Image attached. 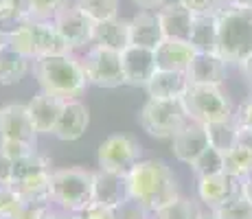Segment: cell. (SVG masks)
I'll list each match as a JSON object with an SVG mask.
<instances>
[{"mask_svg": "<svg viewBox=\"0 0 252 219\" xmlns=\"http://www.w3.org/2000/svg\"><path fill=\"white\" fill-rule=\"evenodd\" d=\"M220 22V42L217 53L228 64H241L252 55V9L228 2L217 9Z\"/></svg>", "mask_w": 252, "mask_h": 219, "instance_id": "7a4b0ae2", "label": "cell"}, {"mask_svg": "<svg viewBox=\"0 0 252 219\" xmlns=\"http://www.w3.org/2000/svg\"><path fill=\"white\" fill-rule=\"evenodd\" d=\"M250 171H252V152L237 143L235 147L226 152V173L244 178Z\"/></svg>", "mask_w": 252, "mask_h": 219, "instance_id": "1f68e13d", "label": "cell"}, {"mask_svg": "<svg viewBox=\"0 0 252 219\" xmlns=\"http://www.w3.org/2000/svg\"><path fill=\"white\" fill-rule=\"evenodd\" d=\"M66 0H31L29 16H31V20H53L57 9Z\"/></svg>", "mask_w": 252, "mask_h": 219, "instance_id": "74e56055", "label": "cell"}, {"mask_svg": "<svg viewBox=\"0 0 252 219\" xmlns=\"http://www.w3.org/2000/svg\"><path fill=\"white\" fill-rule=\"evenodd\" d=\"M127 197H129L127 175L103 171V169H99L94 173V202L108 204V206L114 208Z\"/></svg>", "mask_w": 252, "mask_h": 219, "instance_id": "44dd1931", "label": "cell"}, {"mask_svg": "<svg viewBox=\"0 0 252 219\" xmlns=\"http://www.w3.org/2000/svg\"><path fill=\"white\" fill-rule=\"evenodd\" d=\"M191 167L197 178H208V175L224 173L226 171V154L220 152L217 147H213V145H208Z\"/></svg>", "mask_w": 252, "mask_h": 219, "instance_id": "4316f807", "label": "cell"}, {"mask_svg": "<svg viewBox=\"0 0 252 219\" xmlns=\"http://www.w3.org/2000/svg\"><path fill=\"white\" fill-rule=\"evenodd\" d=\"M191 86L187 72L182 70H156L145 86L152 99H180Z\"/></svg>", "mask_w": 252, "mask_h": 219, "instance_id": "603a6c76", "label": "cell"}, {"mask_svg": "<svg viewBox=\"0 0 252 219\" xmlns=\"http://www.w3.org/2000/svg\"><path fill=\"white\" fill-rule=\"evenodd\" d=\"M123 72H125V84L127 86H147L149 79L154 77V72L158 70L156 64V51L154 48H145L129 44L123 53Z\"/></svg>", "mask_w": 252, "mask_h": 219, "instance_id": "8fae6325", "label": "cell"}, {"mask_svg": "<svg viewBox=\"0 0 252 219\" xmlns=\"http://www.w3.org/2000/svg\"><path fill=\"white\" fill-rule=\"evenodd\" d=\"M46 169H48L46 160L40 158L37 154H33V156H29V158H22V160H18V162H13V182L22 180V178H29V175H35L40 171H46Z\"/></svg>", "mask_w": 252, "mask_h": 219, "instance_id": "e575fe53", "label": "cell"}, {"mask_svg": "<svg viewBox=\"0 0 252 219\" xmlns=\"http://www.w3.org/2000/svg\"><path fill=\"white\" fill-rule=\"evenodd\" d=\"M184 7L193 13V16H200V13H215L220 9V0H180Z\"/></svg>", "mask_w": 252, "mask_h": 219, "instance_id": "60d3db41", "label": "cell"}, {"mask_svg": "<svg viewBox=\"0 0 252 219\" xmlns=\"http://www.w3.org/2000/svg\"><path fill=\"white\" fill-rule=\"evenodd\" d=\"M72 219H84V217H81V215H77V217H72Z\"/></svg>", "mask_w": 252, "mask_h": 219, "instance_id": "11a10c76", "label": "cell"}, {"mask_svg": "<svg viewBox=\"0 0 252 219\" xmlns=\"http://www.w3.org/2000/svg\"><path fill=\"white\" fill-rule=\"evenodd\" d=\"M228 62L220 53H195L187 68V77L191 84H215L220 86L226 79Z\"/></svg>", "mask_w": 252, "mask_h": 219, "instance_id": "e0dca14e", "label": "cell"}, {"mask_svg": "<svg viewBox=\"0 0 252 219\" xmlns=\"http://www.w3.org/2000/svg\"><path fill=\"white\" fill-rule=\"evenodd\" d=\"M241 193L252 202V171L248 175H244V180H241Z\"/></svg>", "mask_w": 252, "mask_h": 219, "instance_id": "f6af8a7d", "label": "cell"}, {"mask_svg": "<svg viewBox=\"0 0 252 219\" xmlns=\"http://www.w3.org/2000/svg\"><path fill=\"white\" fill-rule=\"evenodd\" d=\"M239 68H241V72H244V75H246V77H248V79L252 81V55L246 57V60L239 64Z\"/></svg>", "mask_w": 252, "mask_h": 219, "instance_id": "7dc6e473", "label": "cell"}, {"mask_svg": "<svg viewBox=\"0 0 252 219\" xmlns=\"http://www.w3.org/2000/svg\"><path fill=\"white\" fill-rule=\"evenodd\" d=\"M217 42H220L217 11L193 16V27H191L189 44H191L197 53H217Z\"/></svg>", "mask_w": 252, "mask_h": 219, "instance_id": "cb8c5ba5", "label": "cell"}, {"mask_svg": "<svg viewBox=\"0 0 252 219\" xmlns=\"http://www.w3.org/2000/svg\"><path fill=\"white\" fill-rule=\"evenodd\" d=\"M204 127H206V134H208V143L224 154L239 143V123L232 119L206 123Z\"/></svg>", "mask_w": 252, "mask_h": 219, "instance_id": "484cf974", "label": "cell"}, {"mask_svg": "<svg viewBox=\"0 0 252 219\" xmlns=\"http://www.w3.org/2000/svg\"><path fill=\"white\" fill-rule=\"evenodd\" d=\"M9 2H11V0H0V11H2L4 7H9Z\"/></svg>", "mask_w": 252, "mask_h": 219, "instance_id": "f5cc1de1", "label": "cell"}, {"mask_svg": "<svg viewBox=\"0 0 252 219\" xmlns=\"http://www.w3.org/2000/svg\"><path fill=\"white\" fill-rule=\"evenodd\" d=\"M51 219H64V217H57V215H51Z\"/></svg>", "mask_w": 252, "mask_h": 219, "instance_id": "db71d44e", "label": "cell"}, {"mask_svg": "<svg viewBox=\"0 0 252 219\" xmlns=\"http://www.w3.org/2000/svg\"><path fill=\"white\" fill-rule=\"evenodd\" d=\"M13 188L24 197V199H35V197H48V188H51V171H40L29 178L16 180Z\"/></svg>", "mask_w": 252, "mask_h": 219, "instance_id": "83f0119b", "label": "cell"}, {"mask_svg": "<svg viewBox=\"0 0 252 219\" xmlns=\"http://www.w3.org/2000/svg\"><path fill=\"white\" fill-rule=\"evenodd\" d=\"M114 215L116 219H149V208L140 199L129 195L119 206H114Z\"/></svg>", "mask_w": 252, "mask_h": 219, "instance_id": "d590c367", "label": "cell"}, {"mask_svg": "<svg viewBox=\"0 0 252 219\" xmlns=\"http://www.w3.org/2000/svg\"><path fill=\"white\" fill-rule=\"evenodd\" d=\"M200 206L189 197H176L156 211V219H200Z\"/></svg>", "mask_w": 252, "mask_h": 219, "instance_id": "f1b7e54d", "label": "cell"}, {"mask_svg": "<svg viewBox=\"0 0 252 219\" xmlns=\"http://www.w3.org/2000/svg\"><path fill=\"white\" fill-rule=\"evenodd\" d=\"M92 44L123 53L125 48L132 44L129 20H121V18L114 16V18H110V20L94 22V29H92Z\"/></svg>", "mask_w": 252, "mask_h": 219, "instance_id": "d6986e66", "label": "cell"}, {"mask_svg": "<svg viewBox=\"0 0 252 219\" xmlns=\"http://www.w3.org/2000/svg\"><path fill=\"white\" fill-rule=\"evenodd\" d=\"M22 195L13 188V184H0V219H13L22 204Z\"/></svg>", "mask_w": 252, "mask_h": 219, "instance_id": "836d02e7", "label": "cell"}, {"mask_svg": "<svg viewBox=\"0 0 252 219\" xmlns=\"http://www.w3.org/2000/svg\"><path fill=\"white\" fill-rule=\"evenodd\" d=\"M191 121L180 99H149L138 114L140 127L154 138H173Z\"/></svg>", "mask_w": 252, "mask_h": 219, "instance_id": "8992f818", "label": "cell"}, {"mask_svg": "<svg viewBox=\"0 0 252 219\" xmlns=\"http://www.w3.org/2000/svg\"><path fill=\"white\" fill-rule=\"evenodd\" d=\"M226 2H232V4H239V7L252 9V0H226Z\"/></svg>", "mask_w": 252, "mask_h": 219, "instance_id": "681fc988", "label": "cell"}, {"mask_svg": "<svg viewBox=\"0 0 252 219\" xmlns=\"http://www.w3.org/2000/svg\"><path fill=\"white\" fill-rule=\"evenodd\" d=\"M200 219H220L215 215V213H211V215H200Z\"/></svg>", "mask_w": 252, "mask_h": 219, "instance_id": "816d5d0a", "label": "cell"}, {"mask_svg": "<svg viewBox=\"0 0 252 219\" xmlns=\"http://www.w3.org/2000/svg\"><path fill=\"white\" fill-rule=\"evenodd\" d=\"M239 145H244L246 149H250L252 152V129L239 127Z\"/></svg>", "mask_w": 252, "mask_h": 219, "instance_id": "ee69618b", "label": "cell"}, {"mask_svg": "<svg viewBox=\"0 0 252 219\" xmlns=\"http://www.w3.org/2000/svg\"><path fill=\"white\" fill-rule=\"evenodd\" d=\"M182 103L191 121L197 123H215L232 119V105L228 96L215 84H191L182 94Z\"/></svg>", "mask_w": 252, "mask_h": 219, "instance_id": "52a82bcc", "label": "cell"}, {"mask_svg": "<svg viewBox=\"0 0 252 219\" xmlns=\"http://www.w3.org/2000/svg\"><path fill=\"white\" fill-rule=\"evenodd\" d=\"M208 145L211 143H208V134H206L204 123L189 121V123L173 136V156L184 164H193Z\"/></svg>", "mask_w": 252, "mask_h": 219, "instance_id": "4fadbf2b", "label": "cell"}, {"mask_svg": "<svg viewBox=\"0 0 252 219\" xmlns=\"http://www.w3.org/2000/svg\"><path fill=\"white\" fill-rule=\"evenodd\" d=\"M134 2H136L138 7H143V9H154V7H160L164 0H134Z\"/></svg>", "mask_w": 252, "mask_h": 219, "instance_id": "c3c4849f", "label": "cell"}, {"mask_svg": "<svg viewBox=\"0 0 252 219\" xmlns=\"http://www.w3.org/2000/svg\"><path fill=\"white\" fill-rule=\"evenodd\" d=\"M0 152L7 156V158H11L13 162H18V160L29 158V156L37 154L35 152V145L24 143V140H2V145H0Z\"/></svg>", "mask_w": 252, "mask_h": 219, "instance_id": "f35d334b", "label": "cell"}, {"mask_svg": "<svg viewBox=\"0 0 252 219\" xmlns=\"http://www.w3.org/2000/svg\"><path fill=\"white\" fill-rule=\"evenodd\" d=\"M129 35H132V44L145 48H154L156 51L164 40L162 24L158 13L152 11H140L129 20Z\"/></svg>", "mask_w": 252, "mask_h": 219, "instance_id": "7402d4cb", "label": "cell"}, {"mask_svg": "<svg viewBox=\"0 0 252 219\" xmlns=\"http://www.w3.org/2000/svg\"><path fill=\"white\" fill-rule=\"evenodd\" d=\"M66 99L57 94H51V92H37L31 101H29V114H31L33 127H35L37 134H53L57 125V119H60L62 110H64Z\"/></svg>", "mask_w": 252, "mask_h": 219, "instance_id": "5bb4252c", "label": "cell"}, {"mask_svg": "<svg viewBox=\"0 0 252 219\" xmlns=\"http://www.w3.org/2000/svg\"><path fill=\"white\" fill-rule=\"evenodd\" d=\"M29 20H31V16L18 11V9H13L11 4H9V7H4L2 11H0V31L11 35V33H16L18 29H22Z\"/></svg>", "mask_w": 252, "mask_h": 219, "instance_id": "8d00e7d4", "label": "cell"}, {"mask_svg": "<svg viewBox=\"0 0 252 219\" xmlns=\"http://www.w3.org/2000/svg\"><path fill=\"white\" fill-rule=\"evenodd\" d=\"M138 152H140V147L132 138H127L123 134H116V136L105 138L99 145L96 160H99V167L103 171L127 175L134 169V164L138 162Z\"/></svg>", "mask_w": 252, "mask_h": 219, "instance_id": "9c48e42d", "label": "cell"}, {"mask_svg": "<svg viewBox=\"0 0 252 219\" xmlns=\"http://www.w3.org/2000/svg\"><path fill=\"white\" fill-rule=\"evenodd\" d=\"M9 46L29 60L70 53L68 44L60 35L53 20H29L22 29L9 35Z\"/></svg>", "mask_w": 252, "mask_h": 219, "instance_id": "5b68a950", "label": "cell"}, {"mask_svg": "<svg viewBox=\"0 0 252 219\" xmlns=\"http://www.w3.org/2000/svg\"><path fill=\"white\" fill-rule=\"evenodd\" d=\"M13 182V160L0 152V184Z\"/></svg>", "mask_w": 252, "mask_h": 219, "instance_id": "b9f144b4", "label": "cell"}, {"mask_svg": "<svg viewBox=\"0 0 252 219\" xmlns=\"http://www.w3.org/2000/svg\"><path fill=\"white\" fill-rule=\"evenodd\" d=\"M7 46H9V35L0 31V51H2V48H7Z\"/></svg>", "mask_w": 252, "mask_h": 219, "instance_id": "f907efd6", "label": "cell"}, {"mask_svg": "<svg viewBox=\"0 0 252 219\" xmlns=\"http://www.w3.org/2000/svg\"><path fill=\"white\" fill-rule=\"evenodd\" d=\"M29 68V57H24L22 53L13 51L11 46L0 51V84L2 86H11L18 84Z\"/></svg>", "mask_w": 252, "mask_h": 219, "instance_id": "d4e9b609", "label": "cell"}, {"mask_svg": "<svg viewBox=\"0 0 252 219\" xmlns=\"http://www.w3.org/2000/svg\"><path fill=\"white\" fill-rule=\"evenodd\" d=\"M84 70L90 84L99 88H119L125 84L121 51H112V48L105 46H92L86 53Z\"/></svg>", "mask_w": 252, "mask_h": 219, "instance_id": "ba28073f", "label": "cell"}, {"mask_svg": "<svg viewBox=\"0 0 252 219\" xmlns=\"http://www.w3.org/2000/svg\"><path fill=\"white\" fill-rule=\"evenodd\" d=\"M129 195L140 199L149 211L156 213L178 195V182L171 169L162 160H140L127 173Z\"/></svg>", "mask_w": 252, "mask_h": 219, "instance_id": "6da1fadb", "label": "cell"}, {"mask_svg": "<svg viewBox=\"0 0 252 219\" xmlns=\"http://www.w3.org/2000/svg\"><path fill=\"white\" fill-rule=\"evenodd\" d=\"M37 131L33 127L27 105L13 103L0 110V138L2 140H24L35 145Z\"/></svg>", "mask_w": 252, "mask_h": 219, "instance_id": "7c38bea8", "label": "cell"}, {"mask_svg": "<svg viewBox=\"0 0 252 219\" xmlns=\"http://www.w3.org/2000/svg\"><path fill=\"white\" fill-rule=\"evenodd\" d=\"M81 217L84 219H116L114 208L101 202H92L86 211H81Z\"/></svg>", "mask_w": 252, "mask_h": 219, "instance_id": "ab89813d", "label": "cell"}, {"mask_svg": "<svg viewBox=\"0 0 252 219\" xmlns=\"http://www.w3.org/2000/svg\"><path fill=\"white\" fill-rule=\"evenodd\" d=\"M48 197L66 211H86L94 202V173L79 167L53 171Z\"/></svg>", "mask_w": 252, "mask_h": 219, "instance_id": "277c9868", "label": "cell"}, {"mask_svg": "<svg viewBox=\"0 0 252 219\" xmlns=\"http://www.w3.org/2000/svg\"><path fill=\"white\" fill-rule=\"evenodd\" d=\"M241 180L239 175L232 173H217V175H208V178H200L197 182V191H200L202 202H206L211 208L220 206V204L228 202L230 197L239 195L241 193Z\"/></svg>", "mask_w": 252, "mask_h": 219, "instance_id": "9a60e30c", "label": "cell"}, {"mask_svg": "<svg viewBox=\"0 0 252 219\" xmlns=\"http://www.w3.org/2000/svg\"><path fill=\"white\" fill-rule=\"evenodd\" d=\"M213 213L220 219H252V202L244 193H239V195L230 197L228 202L215 206Z\"/></svg>", "mask_w": 252, "mask_h": 219, "instance_id": "f546056e", "label": "cell"}, {"mask_svg": "<svg viewBox=\"0 0 252 219\" xmlns=\"http://www.w3.org/2000/svg\"><path fill=\"white\" fill-rule=\"evenodd\" d=\"M195 48L184 40H169L164 37L160 46L156 48V64L158 70H182L187 72L191 60L195 57Z\"/></svg>", "mask_w": 252, "mask_h": 219, "instance_id": "ffe728a7", "label": "cell"}, {"mask_svg": "<svg viewBox=\"0 0 252 219\" xmlns=\"http://www.w3.org/2000/svg\"><path fill=\"white\" fill-rule=\"evenodd\" d=\"M53 24L60 31V35L64 37V42L68 44V48H79L86 46V44L92 42V29H94V22L86 16L79 9V4H68L64 2L60 9H57L55 18H53Z\"/></svg>", "mask_w": 252, "mask_h": 219, "instance_id": "30bf717a", "label": "cell"}, {"mask_svg": "<svg viewBox=\"0 0 252 219\" xmlns=\"http://www.w3.org/2000/svg\"><path fill=\"white\" fill-rule=\"evenodd\" d=\"M35 77L44 92L57 94L66 101L79 94L88 81L84 64L75 60L70 53H60V55L35 60Z\"/></svg>", "mask_w": 252, "mask_h": 219, "instance_id": "3957f363", "label": "cell"}, {"mask_svg": "<svg viewBox=\"0 0 252 219\" xmlns=\"http://www.w3.org/2000/svg\"><path fill=\"white\" fill-rule=\"evenodd\" d=\"M237 123H239V127L252 129V99L239 110V114H237Z\"/></svg>", "mask_w": 252, "mask_h": 219, "instance_id": "7bdbcfd3", "label": "cell"}, {"mask_svg": "<svg viewBox=\"0 0 252 219\" xmlns=\"http://www.w3.org/2000/svg\"><path fill=\"white\" fill-rule=\"evenodd\" d=\"M11 4L13 9H18V11H22V13H27L29 16V7H31V0H11Z\"/></svg>", "mask_w": 252, "mask_h": 219, "instance_id": "bcb514c9", "label": "cell"}, {"mask_svg": "<svg viewBox=\"0 0 252 219\" xmlns=\"http://www.w3.org/2000/svg\"><path fill=\"white\" fill-rule=\"evenodd\" d=\"M75 2L92 22L110 20L119 11V0H75Z\"/></svg>", "mask_w": 252, "mask_h": 219, "instance_id": "4dcf8cb0", "label": "cell"}, {"mask_svg": "<svg viewBox=\"0 0 252 219\" xmlns=\"http://www.w3.org/2000/svg\"><path fill=\"white\" fill-rule=\"evenodd\" d=\"M158 18H160L164 37L189 42V37H191V27H193V13L184 7L180 0L167 2L160 11H158Z\"/></svg>", "mask_w": 252, "mask_h": 219, "instance_id": "ac0fdd59", "label": "cell"}, {"mask_svg": "<svg viewBox=\"0 0 252 219\" xmlns=\"http://www.w3.org/2000/svg\"><path fill=\"white\" fill-rule=\"evenodd\" d=\"M88 125H90L88 108H86L84 103H79V101L68 99L64 103V110H62L60 119H57V125H55V129H53V134L60 140L70 143V140H79L81 136L86 134Z\"/></svg>", "mask_w": 252, "mask_h": 219, "instance_id": "2e32d148", "label": "cell"}, {"mask_svg": "<svg viewBox=\"0 0 252 219\" xmlns=\"http://www.w3.org/2000/svg\"><path fill=\"white\" fill-rule=\"evenodd\" d=\"M51 197H35V199H22L13 219H51Z\"/></svg>", "mask_w": 252, "mask_h": 219, "instance_id": "d6a6232c", "label": "cell"}]
</instances>
